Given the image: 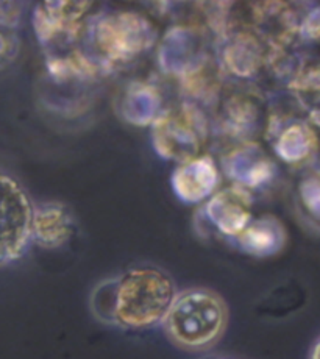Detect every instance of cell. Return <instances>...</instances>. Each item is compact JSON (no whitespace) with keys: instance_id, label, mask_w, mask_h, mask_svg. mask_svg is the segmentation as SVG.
<instances>
[{"instance_id":"obj_10","label":"cell","mask_w":320,"mask_h":359,"mask_svg":"<svg viewBox=\"0 0 320 359\" xmlns=\"http://www.w3.org/2000/svg\"><path fill=\"white\" fill-rule=\"evenodd\" d=\"M19 49L18 36L15 29L10 27H0V67L8 65L16 57Z\"/></svg>"},{"instance_id":"obj_9","label":"cell","mask_w":320,"mask_h":359,"mask_svg":"<svg viewBox=\"0 0 320 359\" xmlns=\"http://www.w3.org/2000/svg\"><path fill=\"white\" fill-rule=\"evenodd\" d=\"M178 194L187 200H196V182L201 196L208 194L215 183V172L211 161H196L185 165L175 175Z\"/></svg>"},{"instance_id":"obj_4","label":"cell","mask_w":320,"mask_h":359,"mask_svg":"<svg viewBox=\"0 0 320 359\" xmlns=\"http://www.w3.org/2000/svg\"><path fill=\"white\" fill-rule=\"evenodd\" d=\"M152 38L150 27L133 13L109 16L97 29V44L108 60H128L141 53Z\"/></svg>"},{"instance_id":"obj_11","label":"cell","mask_w":320,"mask_h":359,"mask_svg":"<svg viewBox=\"0 0 320 359\" xmlns=\"http://www.w3.org/2000/svg\"><path fill=\"white\" fill-rule=\"evenodd\" d=\"M20 18V6L16 4L0 2V27L15 29Z\"/></svg>"},{"instance_id":"obj_6","label":"cell","mask_w":320,"mask_h":359,"mask_svg":"<svg viewBox=\"0 0 320 359\" xmlns=\"http://www.w3.org/2000/svg\"><path fill=\"white\" fill-rule=\"evenodd\" d=\"M86 4H46L41 5L34 24H36L38 34L43 39H52L65 32H72L76 20L86 11Z\"/></svg>"},{"instance_id":"obj_12","label":"cell","mask_w":320,"mask_h":359,"mask_svg":"<svg viewBox=\"0 0 320 359\" xmlns=\"http://www.w3.org/2000/svg\"><path fill=\"white\" fill-rule=\"evenodd\" d=\"M311 359H320V342L316 345L314 351H312V356H311Z\"/></svg>"},{"instance_id":"obj_8","label":"cell","mask_w":320,"mask_h":359,"mask_svg":"<svg viewBox=\"0 0 320 359\" xmlns=\"http://www.w3.org/2000/svg\"><path fill=\"white\" fill-rule=\"evenodd\" d=\"M239 247L253 257H269L280 250L284 236L280 229L272 220H260L253 225H247L238 236Z\"/></svg>"},{"instance_id":"obj_5","label":"cell","mask_w":320,"mask_h":359,"mask_svg":"<svg viewBox=\"0 0 320 359\" xmlns=\"http://www.w3.org/2000/svg\"><path fill=\"white\" fill-rule=\"evenodd\" d=\"M72 217L60 205H44L33 211L32 239L46 248L67 243L72 236Z\"/></svg>"},{"instance_id":"obj_7","label":"cell","mask_w":320,"mask_h":359,"mask_svg":"<svg viewBox=\"0 0 320 359\" xmlns=\"http://www.w3.org/2000/svg\"><path fill=\"white\" fill-rule=\"evenodd\" d=\"M208 210L219 230L229 236H238L248 224L247 197L239 191H227L218 196Z\"/></svg>"},{"instance_id":"obj_2","label":"cell","mask_w":320,"mask_h":359,"mask_svg":"<svg viewBox=\"0 0 320 359\" xmlns=\"http://www.w3.org/2000/svg\"><path fill=\"white\" fill-rule=\"evenodd\" d=\"M227 323L228 309L222 297L199 287L177 294L161 325L178 347L199 351L213 347L225 333Z\"/></svg>"},{"instance_id":"obj_1","label":"cell","mask_w":320,"mask_h":359,"mask_svg":"<svg viewBox=\"0 0 320 359\" xmlns=\"http://www.w3.org/2000/svg\"><path fill=\"white\" fill-rule=\"evenodd\" d=\"M177 297L175 283L155 267H133L100 283L91 297L97 319L124 330L163 323Z\"/></svg>"},{"instance_id":"obj_3","label":"cell","mask_w":320,"mask_h":359,"mask_svg":"<svg viewBox=\"0 0 320 359\" xmlns=\"http://www.w3.org/2000/svg\"><path fill=\"white\" fill-rule=\"evenodd\" d=\"M33 206L19 183L0 174V266L25 253L32 241Z\"/></svg>"}]
</instances>
